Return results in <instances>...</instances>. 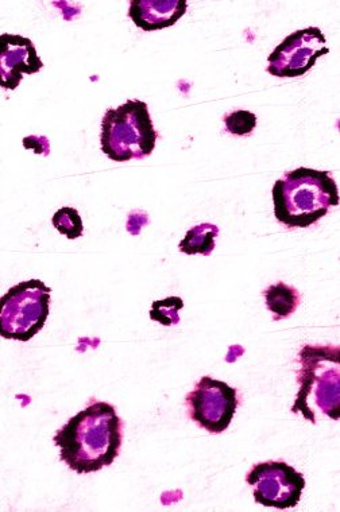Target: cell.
<instances>
[{
  "label": "cell",
  "instance_id": "cell-1",
  "mask_svg": "<svg viewBox=\"0 0 340 512\" xmlns=\"http://www.w3.org/2000/svg\"><path fill=\"white\" fill-rule=\"evenodd\" d=\"M122 441V418L110 403L98 401L77 413L53 437L60 460L79 475L110 467L121 453Z\"/></svg>",
  "mask_w": 340,
  "mask_h": 512
},
{
  "label": "cell",
  "instance_id": "cell-2",
  "mask_svg": "<svg viewBox=\"0 0 340 512\" xmlns=\"http://www.w3.org/2000/svg\"><path fill=\"white\" fill-rule=\"evenodd\" d=\"M278 223L296 230L318 223L339 205L338 185L328 170L299 168L285 173L272 190Z\"/></svg>",
  "mask_w": 340,
  "mask_h": 512
},
{
  "label": "cell",
  "instance_id": "cell-3",
  "mask_svg": "<svg viewBox=\"0 0 340 512\" xmlns=\"http://www.w3.org/2000/svg\"><path fill=\"white\" fill-rule=\"evenodd\" d=\"M339 348L331 345H305L299 354L297 372L299 393L292 413H301L305 420L316 424L315 410L334 421L339 420L340 359Z\"/></svg>",
  "mask_w": 340,
  "mask_h": 512
},
{
  "label": "cell",
  "instance_id": "cell-4",
  "mask_svg": "<svg viewBox=\"0 0 340 512\" xmlns=\"http://www.w3.org/2000/svg\"><path fill=\"white\" fill-rule=\"evenodd\" d=\"M157 139L148 104L141 100H127L103 116L100 146L111 161L148 158L156 149Z\"/></svg>",
  "mask_w": 340,
  "mask_h": 512
},
{
  "label": "cell",
  "instance_id": "cell-5",
  "mask_svg": "<svg viewBox=\"0 0 340 512\" xmlns=\"http://www.w3.org/2000/svg\"><path fill=\"white\" fill-rule=\"evenodd\" d=\"M52 289L40 279H30L11 287L2 297L0 336L27 343L42 331L50 312Z\"/></svg>",
  "mask_w": 340,
  "mask_h": 512
},
{
  "label": "cell",
  "instance_id": "cell-6",
  "mask_svg": "<svg viewBox=\"0 0 340 512\" xmlns=\"http://www.w3.org/2000/svg\"><path fill=\"white\" fill-rule=\"evenodd\" d=\"M189 418L211 434L230 428L239 406L238 391L222 380L203 376L185 398Z\"/></svg>",
  "mask_w": 340,
  "mask_h": 512
},
{
  "label": "cell",
  "instance_id": "cell-7",
  "mask_svg": "<svg viewBox=\"0 0 340 512\" xmlns=\"http://www.w3.org/2000/svg\"><path fill=\"white\" fill-rule=\"evenodd\" d=\"M246 483L253 487L255 502L277 510L295 508L307 484L303 473L284 461L255 464L247 473Z\"/></svg>",
  "mask_w": 340,
  "mask_h": 512
},
{
  "label": "cell",
  "instance_id": "cell-8",
  "mask_svg": "<svg viewBox=\"0 0 340 512\" xmlns=\"http://www.w3.org/2000/svg\"><path fill=\"white\" fill-rule=\"evenodd\" d=\"M330 53L319 27L297 30L285 38L268 58L266 71L281 79H295L311 71L318 58Z\"/></svg>",
  "mask_w": 340,
  "mask_h": 512
},
{
  "label": "cell",
  "instance_id": "cell-9",
  "mask_svg": "<svg viewBox=\"0 0 340 512\" xmlns=\"http://www.w3.org/2000/svg\"><path fill=\"white\" fill-rule=\"evenodd\" d=\"M2 52H0V77L2 88L14 91L19 87L23 75H34L44 68L36 46L29 38L17 34H2Z\"/></svg>",
  "mask_w": 340,
  "mask_h": 512
},
{
  "label": "cell",
  "instance_id": "cell-10",
  "mask_svg": "<svg viewBox=\"0 0 340 512\" xmlns=\"http://www.w3.org/2000/svg\"><path fill=\"white\" fill-rule=\"evenodd\" d=\"M185 0H131L129 17L144 31H157L176 25L187 13Z\"/></svg>",
  "mask_w": 340,
  "mask_h": 512
},
{
  "label": "cell",
  "instance_id": "cell-11",
  "mask_svg": "<svg viewBox=\"0 0 340 512\" xmlns=\"http://www.w3.org/2000/svg\"><path fill=\"white\" fill-rule=\"evenodd\" d=\"M266 306L273 314L274 321L285 320L296 312L301 304L300 293L284 282L269 286L264 292Z\"/></svg>",
  "mask_w": 340,
  "mask_h": 512
},
{
  "label": "cell",
  "instance_id": "cell-12",
  "mask_svg": "<svg viewBox=\"0 0 340 512\" xmlns=\"http://www.w3.org/2000/svg\"><path fill=\"white\" fill-rule=\"evenodd\" d=\"M219 228L215 224L203 223L191 228L179 244L180 251L185 255L210 256L215 250V239Z\"/></svg>",
  "mask_w": 340,
  "mask_h": 512
},
{
  "label": "cell",
  "instance_id": "cell-13",
  "mask_svg": "<svg viewBox=\"0 0 340 512\" xmlns=\"http://www.w3.org/2000/svg\"><path fill=\"white\" fill-rule=\"evenodd\" d=\"M184 308V301L180 297H168L165 300L154 301L150 318L164 327H172L180 323L179 312Z\"/></svg>",
  "mask_w": 340,
  "mask_h": 512
},
{
  "label": "cell",
  "instance_id": "cell-14",
  "mask_svg": "<svg viewBox=\"0 0 340 512\" xmlns=\"http://www.w3.org/2000/svg\"><path fill=\"white\" fill-rule=\"evenodd\" d=\"M52 223L53 227L61 235L67 236L68 239L75 240L83 235V220H81L79 212L75 208L64 207L59 209L54 213Z\"/></svg>",
  "mask_w": 340,
  "mask_h": 512
},
{
  "label": "cell",
  "instance_id": "cell-15",
  "mask_svg": "<svg viewBox=\"0 0 340 512\" xmlns=\"http://www.w3.org/2000/svg\"><path fill=\"white\" fill-rule=\"evenodd\" d=\"M227 133L235 137H249L257 127V116L253 112L238 110L224 115Z\"/></svg>",
  "mask_w": 340,
  "mask_h": 512
},
{
  "label": "cell",
  "instance_id": "cell-16",
  "mask_svg": "<svg viewBox=\"0 0 340 512\" xmlns=\"http://www.w3.org/2000/svg\"><path fill=\"white\" fill-rule=\"evenodd\" d=\"M26 149L34 150L37 154H49V142L46 137H27L23 139Z\"/></svg>",
  "mask_w": 340,
  "mask_h": 512
}]
</instances>
